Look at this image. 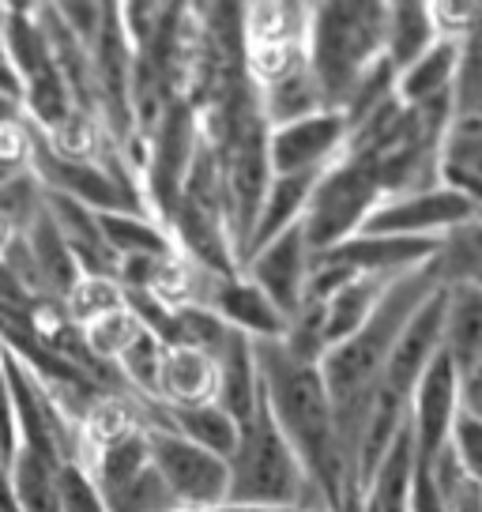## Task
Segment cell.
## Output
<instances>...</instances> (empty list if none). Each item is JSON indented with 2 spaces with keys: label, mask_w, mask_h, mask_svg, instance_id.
<instances>
[{
  "label": "cell",
  "mask_w": 482,
  "mask_h": 512,
  "mask_svg": "<svg viewBox=\"0 0 482 512\" xmlns=\"http://www.w3.org/2000/svg\"><path fill=\"white\" fill-rule=\"evenodd\" d=\"M437 290H441V283L430 272V260L422 268L396 275L385 287L370 320L351 339L328 347V354L317 366L324 377V388H328V400H332V415H336L339 448H343V464H347V486H354V452H358V441L366 430L373 388L385 373L388 354L396 347V339L403 336V328L411 324V317L434 298Z\"/></svg>",
  "instance_id": "1"
},
{
  "label": "cell",
  "mask_w": 482,
  "mask_h": 512,
  "mask_svg": "<svg viewBox=\"0 0 482 512\" xmlns=\"http://www.w3.org/2000/svg\"><path fill=\"white\" fill-rule=\"evenodd\" d=\"M253 358L260 373V396L268 403L275 426L283 430L306 475L321 490L324 505L339 512L347 490V464L321 369L294 358L279 339L253 343Z\"/></svg>",
  "instance_id": "2"
},
{
  "label": "cell",
  "mask_w": 482,
  "mask_h": 512,
  "mask_svg": "<svg viewBox=\"0 0 482 512\" xmlns=\"http://www.w3.org/2000/svg\"><path fill=\"white\" fill-rule=\"evenodd\" d=\"M388 4H309L306 64L324 110H343L354 83L385 57Z\"/></svg>",
  "instance_id": "3"
},
{
  "label": "cell",
  "mask_w": 482,
  "mask_h": 512,
  "mask_svg": "<svg viewBox=\"0 0 482 512\" xmlns=\"http://www.w3.org/2000/svg\"><path fill=\"white\" fill-rule=\"evenodd\" d=\"M230 467V490L226 501L238 505H275V509H306L332 512L324 505L321 490L306 475L302 460L294 456L290 441L275 426L268 403L260 396L257 411L238 426V445L226 460Z\"/></svg>",
  "instance_id": "4"
},
{
  "label": "cell",
  "mask_w": 482,
  "mask_h": 512,
  "mask_svg": "<svg viewBox=\"0 0 482 512\" xmlns=\"http://www.w3.org/2000/svg\"><path fill=\"white\" fill-rule=\"evenodd\" d=\"M381 200H385V192H381L377 170L366 159H354L343 151L309 192L306 215H302V238H306L309 253L321 256L354 238Z\"/></svg>",
  "instance_id": "5"
},
{
  "label": "cell",
  "mask_w": 482,
  "mask_h": 512,
  "mask_svg": "<svg viewBox=\"0 0 482 512\" xmlns=\"http://www.w3.org/2000/svg\"><path fill=\"white\" fill-rule=\"evenodd\" d=\"M147 456L155 475L166 482V490L185 512H211L226 501L230 490V467L223 456H215L208 448L185 441L174 430H144Z\"/></svg>",
  "instance_id": "6"
},
{
  "label": "cell",
  "mask_w": 482,
  "mask_h": 512,
  "mask_svg": "<svg viewBox=\"0 0 482 512\" xmlns=\"http://www.w3.org/2000/svg\"><path fill=\"white\" fill-rule=\"evenodd\" d=\"M471 219H479V211L471 208V200H467L464 192H456L452 185L441 181L437 189L385 196L358 234L437 241L441 234H449V230L471 223Z\"/></svg>",
  "instance_id": "7"
},
{
  "label": "cell",
  "mask_w": 482,
  "mask_h": 512,
  "mask_svg": "<svg viewBox=\"0 0 482 512\" xmlns=\"http://www.w3.org/2000/svg\"><path fill=\"white\" fill-rule=\"evenodd\" d=\"M456 388H460V411L482 418V290L449 287L445 290V343Z\"/></svg>",
  "instance_id": "8"
},
{
  "label": "cell",
  "mask_w": 482,
  "mask_h": 512,
  "mask_svg": "<svg viewBox=\"0 0 482 512\" xmlns=\"http://www.w3.org/2000/svg\"><path fill=\"white\" fill-rule=\"evenodd\" d=\"M347 121L336 110H321L294 125L268 132V162L275 177L287 174H324L347 151Z\"/></svg>",
  "instance_id": "9"
},
{
  "label": "cell",
  "mask_w": 482,
  "mask_h": 512,
  "mask_svg": "<svg viewBox=\"0 0 482 512\" xmlns=\"http://www.w3.org/2000/svg\"><path fill=\"white\" fill-rule=\"evenodd\" d=\"M309 264H313V253H309L306 238H302V226H294L283 238H275L272 245H264L260 253L249 256V260L241 264V275H245L290 324V317L306 302Z\"/></svg>",
  "instance_id": "10"
},
{
  "label": "cell",
  "mask_w": 482,
  "mask_h": 512,
  "mask_svg": "<svg viewBox=\"0 0 482 512\" xmlns=\"http://www.w3.org/2000/svg\"><path fill=\"white\" fill-rule=\"evenodd\" d=\"M196 305L211 309L226 328L241 332L253 343H272L287 336V317L260 294L245 275H204L200 272V294Z\"/></svg>",
  "instance_id": "11"
},
{
  "label": "cell",
  "mask_w": 482,
  "mask_h": 512,
  "mask_svg": "<svg viewBox=\"0 0 482 512\" xmlns=\"http://www.w3.org/2000/svg\"><path fill=\"white\" fill-rule=\"evenodd\" d=\"M460 415V388H456V373L445 351L426 366L418 377L415 392H411V433H415L418 464L426 467L441 448L449 445L452 422Z\"/></svg>",
  "instance_id": "12"
},
{
  "label": "cell",
  "mask_w": 482,
  "mask_h": 512,
  "mask_svg": "<svg viewBox=\"0 0 482 512\" xmlns=\"http://www.w3.org/2000/svg\"><path fill=\"white\" fill-rule=\"evenodd\" d=\"M437 241L426 238H377V234H354L343 245L313 256L347 275H403L422 268L434 256Z\"/></svg>",
  "instance_id": "13"
},
{
  "label": "cell",
  "mask_w": 482,
  "mask_h": 512,
  "mask_svg": "<svg viewBox=\"0 0 482 512\" xmlns=\"http://www.w3.org/2000/svg\"><path fill=\"white\" fill-rule=\"evenodd\" d=\"M23 234V245H27V253H31V264H34V275H38V287H42V298L46 305H65V298L72 294V287L80 283V264H76V256L68 253V241L65 234L57 230L53 223V215L49 208H42L34 215L31 223L19 230Z\"/></svg>",
  "instance_id": "14"
},
{
  "label": "cell",
  "mask_w": 482,
  "mask_h": 512,
  "mask_svg": "<svg viewBox=\"0 0 482 512\" xmlns=\"http://www.w3.org/2000/svg\"><path fill=\"white\" fill-rule=\"evenodd\" d=\"M219 392V366L215 358L196 347H162L159 369V403L166 407H200L215 403Z\"/></svg>",
  "instance_id": "15"
},
{
  "label": "cell",
  "mask_w": 482,
  "mask_h": 512,
  "mask_svg": "<svg viewBox=\"0 0 482 512\" xmlns=\"http://www.w3.org/2000/svg\"><path fill=\"white\" fill-rule=\"evenodd\" d=\"M418 479V448L415 433H411V415L396 433V441L388 445L381 464L373 467L370 486H366V501L377 512H411V494H415Z\"/></svg>",
  "instance_id": "16"
},
{
  "label": "cell",
  "mask_w": 482,
  "mask_h": 512,
  "mask_svg": "<svg viewBox=\"0 0 482 512\" xmlns=\"http://www.w3.org/2000/svg\"><path fill=\"white\" fill-rule=\"evenodd\" d=\"M321 174H287V177H272V185L264 192V204L257 211V223H253V238H249V249H245V260L253 253H260L264 245H272L275 238H283L287 230L302 226V215H306L309 192L317 185ZM241 260V264H245Z\"/></svg>",
  "instance_id": "17"
},
{
  "label": "cell",
  "mask_w": 482,
  "mask_h": 512,
  "mask_svg": "<svg viewBox=\"0 0 482 512\" xmlns=\"http://www.w3.org/2000/svg\"><path fill=\"white\" fill-rule=\"evenodd\" d=\"M215 366H219L215 403L241 426L260 403V373H257V358H253V339L234 332V336L226 339L223 351L215 354Z\"/></svg>",
  "instance_id": "18"
},
{
  "label": "cell",
  "mask_w": 482,
  "mask_h": 512,
  "mask_svg": "<svg viewBox=\"0 0 482 512\" xmlns=\"http://www.w3.org/2000/svg\"><path fill=\"white\" fill-rule=\"evenodd\" d=\"M257 102H260V117H264V125L268 128L294 125V121L313 117V113L324 110L317 80H313V72H309L306 61L290 64L287 72H279L275 80L260 83Z\"/></svg>",
  "instance_id": "19"
},
{
  "label": "cell",
  "mask_w": 482,
  "mask_h": 512,
  "mask_svg": "<svg viewBox=\"0 0 482 512\" xmlns=\"http://www.w3.org/2000/svg\"><path fill=\"white\" fill-rule=\"evenodd\" d=\"M396 275H351L343 287L324 302V336H328V347H336L343 339H351L370 313L377 309L385 287Z\"/></svg>",
  "instance_id": "20"
},
{
  "label": "cell",
  "mask_w": 482,
  "mask_h": 512,
  "mask_svg": "<svg viewBox=\"0 0 482 512\" xmlns=\"http://www.w3.org/2000/svg\"><path fill=\"white\" fill-rule=\"evenodd\" d=\"M456 53H460V46L452 38H437L415 64H407L396 76V98H400L403 106H426L434 98L452 95Z\"/></svg>",
  "instance_id": "21"
},
{
  "label": "cell",
  "mask_w": 482,
  "mask_h": 512,
  "mask_svg": "<svg viewBox=\"0 0 482 512\" xmlns=\"http://www.w3.org/2000/svg\"><path fill=\"white\" fill-rule=\"evenodd\" d=\"M437 38V23L430 4H388V16H385V61L396 68L400 76L407 64H415L426 49L434 46Z\"/></svg>",
  "instance_id": "22"
},
{
  "label": "cell",
  "mask_w": 482,
  "mask_h": 512,
  "mask_svg": "<svg viewBox=\"0 0 482 512\" xmlns=\"http://www.w3.org/2000/svg\"><path fill=\"white\" fill-rule=\"evenodd\" d=\"M98 230L102 241L113 253V260H125V256H170L177 253L166 226L151 215H136V211H110V215H98Z\"/></svg>",
  "instance_id": "23"
},
{
  "label": "cell",
  "mask_w": 482,
  "mask_h": 512,
  "mask_svg": "<svg viewBox=\"0 0 482 512\" xmlns=\"http://www.w3.org/2000/svg\"><path fill=\"white\" fill-rule=\"evenodd\" d=\"M430 272L441 287H467L482 275V219L456 226L437 238V249L430 256Z\"/></svg>",
  "instance_id": "24"
},
{
  "label": "cell",
  "mask_w": 482,
  "mask_h": 512,
  "mask_svg": "<svg viewBox=\"0 0 482 512\" xmlns=\"http://www.w3.org/2000/svg\"><path fill=\"white\" fill-rule=\"evenodd\" d=\"M57 471L61 467L34 456L27 448H16L8 475H12V490H16L19 512H61V490H57Z\"/></svg>",
  "instance_id": "25"
},
{
  "label": "cell",
  "mask_w": 482,
  "mask_h": 512,
  "mask_svg": "<svg viewBox=\"0 0 482 512\" xmlns=\"http://www.w3.org/2000/svg\"><path fill=\"white\" fill-rule=\"evenodd\" d=\"M456 80H452V117H482V12L475 27L456 42Z\"/></svg>",
  "instance_id": "26"
},
{
  "label": "cell",
  "mask_w": 482,
  "mask_h": 512,
  "mask_svg": "<svg viewBox=\"0 0 482 512\" xmlns=\"http://www.w3.org/2000/svg\"><path fill=\"white\" fill-rule=\"evenodd\" d=\"M61 309H65L68 324L87 328L98 317L125 309V290L117 287V279H110V275H80V283L72 287V294L65 298Z\"/></svg>",
  "instance_id": "27"
},
{
  "label": "cell",
  "mask_w": 482,
  "mask_h": 512,
  "mask_svg": "<svg viewBox=\"0 0 482 512\" xmlns=\"http://www.w3.org/2000/svg\"><path fill=\"white\" fill-rule=\"evenodd\" d=\"M106 512H185L174 501V494L166 490V482L155 475V467L147 464L140 475H132L129 482L113 486L102 494Z\"/></svg>",
  "instance_id": "28"
},
{
  "label": "cell",
  "mask_w": 482,
  "mask_h": 512,
  "mask_svg": "<svg viewBox=\"0 0 482 512\" xmlns=\"http://www.w3.org/2000/svg\"><path fill=\"white\" fill-rule=\"evenodd\" d=\"M140 332H144V324L132 317L129 305H125V309H117V313L98 317L95 324H87V328H80L83 347L91 351V358L106 362V366H117V362H121V354L136 343Z\"/></svg>",
  "instance_id": "29"
},
{
  "label": "cell",
  "mask_w": 482,
  "mask_h": 512,
  "mask_svg": "<svg viewBox=\"0 0 482 512\" xmlns=\"http://www.w3.org/2000/svg\"><path fill=\"white\" fill-rule=\"evenodd\" d=\"M441 174L482 181V117H452L441 140Z\"/></svg>",
  "instance_id": "30"
},
{
  "label": "cell",
  "mask_w": 482,
  "mask_h": 512,
  "mask_svg": "<svg viewBox=\"0 0 482 512\" xmlns=\"http://www.w3.org/2000/svg\"><path fill=\"white\" fill-rule=\"evenodd\" d=\"M449 448H452V456H456V464L464 467L467 479L482 486V418L460 411L456 422H452Z\"/></svg>",
  "instance_id": "31"
},
{
  "label": "cell",
  "mask_w": 482,
  "mask_h": 512,
  "mask_svg": "<svg viewBox=\"0 0 482 512\" xmlns=\"http://www.w3.org/2000/svg\"><path fill=\"white\" fill-rule=\"evenodd\" d=\"M57 490H61V512H106L102 494L95 490V482H91L83 464H61Z\"/></svg>",
  "instance_id": "32"
},
{
  "label": "cell",
  "mask_w": 482,
  "mask_h": 512,
  "mask_svg": "<svg viewBox=\"0 0 482 512\" xmlns=\"http://www.w3.org/2000/svg\"><path fill=\"white\" fill-rule=\"evenodd\" d=\"M411 512H445L441 497H437L434 482L426 475V467L418 464V479H415V494H411Z\"/></svg>",
  "instance_id": "33"
},
{
  "label": "cell",
  "mask_w": 482,
  "mask_h": 512,
  "mask_svg": "<svg viewBox=\"0 0 482 512\" xmlns=\"http://www.w3.org/2000/svg\"><path fill=\"white\" fill-rule=\"evenodd\" d=\"M211 512H306V509H275V505H238V501H223Z\"/></svg>",
  "instance_id": "34"
},
{
  "label": "cell",
  "mask_w": 482,
  "mask_h": 512,
  "mask_svg": "<svg viewBox=\"0 0 482 512\" xmlns=\"http://www.w3.org/2000/svg\"><path fill=\"white\" fill-rule=\"evenodd\" d=\"M4 19H8V4H0V38H4Z\"/></svg>",
  "instance_id": "35"
},
{
  "label": "cell",
  "mask_w": 482,
  "mask_h": 512,
  "mask_svg": "<svg viewBox=\"0 0 482 512\" xmlns=\"http://www.w3.org/2000/svg\"><path fill=\"white\" fill-rule=\"evenodd\" d=\"M467 287H475V290H482V275L475 279V283H467Z\"/></svg>",
  "instance_id": "36"
},
{
  "label": "cell",
  "mask_w": 482,
  "mask_h": 512,
  "mask_svg": "<svg viewBox=\"0 0 482 512\" xmlns=\"http://www.w3.org/2000/svg\"><path fill=\"white\" fill-rule=\"evenodd\" d=\"M362 512H377V509H373V505H370V501H366V509H362Z\"/></svg>",
  "instance_id": "37"
}]
</instances>
